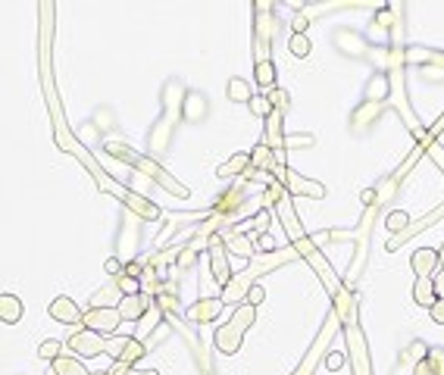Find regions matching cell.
Wrapping results in <instances>:
<instances>
[{
    "instance_id": "9",
    "label": "cell",
    "mask_w": 444,
    "mask_h": 375,
    "mask_svg": "<svg viewBox=\"0 0 444 375\" xmlns=\"http://www.w3.org/2000/svg\"><path fill=\"white\" fill-rule=\"evenodd\" d=\"M210 269H213V275H216V285H222L226 288L229 281H232V266H229V247L222 244L219 238H210Z\"/></svg>"
},
{
    "instance_id": "28",
    "label": "cell",
    "mask_w": 444,
    "mask_h": 375,
    "mask_svg": "<svg viewBox=\"0 0 444 375\" xmlns=\"http://www.w3.org/2000/svg\"><path fill=\"white\" fill-rule=\"evenodd\" d=\"M54 372L56 375H91L88 369H85L78 360H72V356H56V360H54Z\"/></svg>"
},
{
    "instance_id": "37",
    "label": "cell",
    "mask_w": 444,
    "mask_h": 375,
    "mask_svg": "<svg viewBox=\"0 0 444 375\" xmlns=\"http://www.w3.org/2000/svg\"><path fill=\"white\" fill-rule=\"evenodd\" d=\"M407 60L416 63V60H429V63H438V66H444V54H432V50H425V54H416V47L407 54Z\"/></svg>"
},
{
    "instance_id": "51",
    "label": "cell",
    "mask_w": 444,
    "mask_h": 375,
    "mask_svg": "<svg viewBox=\"0 0 444 375\" xmlns=\"http://www.w3.org/2000/svg\"><path fill=\"white\" fill-rule=\"evenodd\" d=\"M91 375H113V372H109V369H107V372H91Z\"/></svg>"
},
{
    "instance_id": "24",
    "label": "cell",
    "mask_w": 444,
    "mask_h": 375,
    "mask_svg": "<svg viewBox=\"0 0 444 375\" xmlns=\"http://www.w3.org/2000/svg\"><path fill=\"white\" fill-rule=\"evenodd\" d=\"M244 169H251V157H247V153H235L229 163L219 166L216 175L219 178H232V175H238V172H244Z\"/></svg>"
},
{
    "instance_id": "44",
    "label": "cell",
    "mask_w": 444,
    "mask_h": 375,
    "mask_svg": "<svg viewBox=\"0 0 444 375\" xmlns=\"http://www.w3.org/2000/svg\"><path fill=\"white\" fill-rule=\"evenodd\" d=\"M416 375H438V369L432 366V360H423L416 363Z\"/></svg>"
},
{
    "instance_id": "34",
    "label": "cell",
    "mask_w": 444,
    "mask_h": 375,
    "mask_svg": "<svg viewBox=\"0 0 444 375\" xmlns=\"http://www.w3.org/2000/svg\"><path fill=\"white\" fill-rule=\"evenodd\" d=\"M251 113H253V116H260V119H266V116H273L275 109H273V103H269V97H253V100H251Z\"/></svg>"
},
{
    "instance_id": "29",
    "label": "cell",
    "mask_w": 444,
    "mask_h": 375,
    "mask_svg": "<svg viewBox=\"0 0 444 375\" xmlns=\"http://www.w3.org/2000/svg\"><path fill=\"white\" fill-rule=\"evenodd\" d=\"M388 91H391V82H388V75H376L372 82H369V88H366V100H385L388 97Z\"/></svg>"
},
{
    "instance_id": "42",
    "label": "cell",
    "mask_w": 444,
    "mask_h": 375,
    "mask_svg": "<svg viewBox=\"0 0 444 375\" xmlns=\"http://www.w3.org/2000/svg\"><path fill=\"white\" fill-rule=\"evenodd\" d=\"M304 144H313V135H291L285 141V147H304Z\"/></svg>"
},
{
    "instance_id": "49",
    "label": "cell",
    "mask_w": 444,
    "mask_h": 375,
    "mask_svg": "<svg viewBox=\"0 0 444 375\" xmlns=\"http://www.w3.org/2000/svg\"><path fill=\"white\" fill-rule=\"evenodd\" d=\"M129 375H160V372H154V369H131Z\"/></svg>"
},
{
    "instance_id": "50",
    "label": "cell",
    "mask_w": 444,
    "mask_h": 375,
    "mask_svg": "<svg viewBox=\"0 0 444 375\" xmlns=\"http://www.w3.org/2000/svg\"><path fill=\"white\" fill-rule=\"evenodd\" d=\"M438 257H441V266H444V244H441V250H438Z\"/></svg>"
},
{
    "instance_id": "17",
    "label": "cell",
    "mask_w": 444,
    "mask_h": 375,
    "mask_svg": "<svg viewBox=\"0 0 444 375\" xmlns=\"http://www.w3.org/2000/svg\"><path fill=\"white\" fill-rule=\"evenodd\" d=\"M357 310H360V300H357V294H350V288L344 285L341 291L335 294V316L344 322V325H357Z\"/></svg>"
},
{
    "instance_id": "26",
    "label": "cell",
    "mask_w": 444,
    "mask_h": 375,
    "mask_svg": "<svg viewBox=\"0 0 444 375\" xmlns=\"http://www.w3.org/2000/svg\"><path fill=\"white\" fill-rule=\"evenodd\" d=\"M144 354H151V347L141 341V338H129V344H125L123 356H119V363H125V366H135V360H141Z\"/></svg>"
},
{
    "instance_id": "36",
    "label": "cell",
    "mask_w": 444,
    "mask_h": 375,
    "mask_svg": "<svg viewBox=\"0 0 444 375\" xmlns=\"http://www.w3.org/2000/svg\"><path fill=\"white\" fill-rule=\"evenodd\" d=\"M425 153H429V157H432V163H435V166H438V169H441V172H444V144H438V141H432V144H429V147H425Z\"/></svg>"
},
{
    "instance_id": "4",
    "label": "cell",
    "mask_w": 444,
    "mask_h": 375,
    "mask_svg": "<svg viewBox=\"0 0 444 375\" xmlns=\"http://www.w3.org/2000/svg\"><path fill=\"white\" fill-rule=\"evenodd\" d=\"M344 338H348V356H350V366H354V375H372L369 347L360 325H344Z\"/></svg>"
},
{
    "instance_id": "20",
    "label": "cell",
    "mask_w": 444,
    "mask_h": 375,
    "mask_svg": "<svg viewBox=\"0 0 444 375\" xmlns=\"http://www.w3.org/2000/svg\"><path fill=\"white\" fill-rule=\"evenodd\" d=\"M251 166H253V172H266L269 175V172H275V166L279 163L273 160V150L260 141L257 147H253V153H251Z\"/></svg>"
},
{
    "instance_id": "1",
    "label": "cell",
    "mask_w": 444,
    "mask_h": 375,
    "mask_svg": "<svg viewBox=\"0 0 444 375\" xmlns=\"http://www.w3.org/2000/svg\"><path fill=\"white\" fill-rule=\"evenodd\" d=\"M107 150L113 153V157L125 160L129 166H135L138 172H147V175H151L154 182H157L160 188H163V191H169L172 197H182V200H184V197H191V191H188V188H184L182 182H176V178H172L169 172H166L160 163H154L151 157H138V153H131V150L125 147V144H116V141H109V144H107Z\"/></svg>"
},
{
    "instance_id": "23",
    "label": "cell",
    "mask_w": 444,
    "mask_h": 375,
    "mask_svg": "<svg viewBox=\"0 0 444 375\" xmlns=\"http://www.w3.org/2000/svg\"><path fill=\"white\" fill-rule=\"evenodd\" d=\"M204 113H207V100L198 94V91L184 94V100H182V116L184 119H200Z\"/></svg>"
},
{
    "instance_id": "21",
    "label": "cell",
    "mask_w": 444,
    "mask_h": 375,
    "mask_svg": "<svg viewBox=\"0 0 444 375\" xmlns=\"http://www.w3.org/2000/svg\"><path fill=\"white\" fill-rule=\"evenodd\" d=\"M0 319L7 322V325H16L22 319V300L16 294H3L0 297Z\"/></svg>"
},
{
    "instance_id": "33",
    "label": "cell",
    "mask_w": 444,
    "mask_h": 375,
    "mask_svg": "<svg viewBox=\"0 0 444 375\" xmlns=\"http://www.w3.org/2000/svg\"><path fill=\"white\" fill-rule=\"evenodd\" d=\"M288 50H291L294 56H307V54H310L307 34H291V38H288Z\"/></svg>"
},
{
    "instance_id": "5",
    "label": "cell",
    "mask_w": 444,
    "mask_h": 375,
    "mask_svg": "<svg viewBox=\"0 0 444 375\" xmlns=\"http://www.w3.org/2000/svg\"><path fill=\"white\" fill-rule=\"evenodd\" d=\"M275 178H279V184H285L288 191L291 194H301V197H313V200H319V197H326V188H322L319 182H307L304 175H297L294 169H288V166H275V172H273Z\"/></svg>"
},
{
    "instance_id": "16",
    "label": "cell",
    "mask_w": 444,
    "mask_h": 375,
    "mask_svg": "<svg viewBox=\"0 0 444 375\" xmlns=\"http://www.w3.org/2000/svg\"><path fill=\"white\" fill-rule=\"evenodd\" d=\"M219 310H222V297H200L194 307L184 310V316H188L191 322H198V325H204V322L216 319Z\"/></svg>"
},
{
    "instance_id": "46",
    "label": "cell",
    "mask_w": 444,
    "mask_h": 375,
    "mask_svg": "<svg viewBox=\"0 0 444 375\" xmlns=\"http://www.w3.org/2000/svg\"><path fill=\"white\" fill-rule=\"evenodd\" d=\"M257 241H260V247H263L266 253H273V250H275V241H273V235H269V232H263Z\"/></svg>"
},
{
    "instance_id": "7",
    "label": "cell",
    "mask_w": 444,
    "mask_h": 375,
    "mask_svg": "<svg viewBox=\"0 0 444 375\" xmlns=\"http://www.w3.org/2000/svg\"><path fill=\"white\" fill-rule=\"evenodd\" d=\"M441 219H444V204H438L435 210L429 213V216H423V219H416V222H410V225H407V228H403L401 235H391V241H388V253H394L401 244H407V241H410L413 235H419V232H429L432 225H435V222H441Z\"/></svg>"
},
{
    "instance_id": "19",
    "label": "cell",
    "mask_w": 444,
    "mask_h": 375,
    "mask_svg": "<svg viewBox=\"0 0 444 375\" xmlns=\"http://www.w3.org/2000/svg\"><path fill=\"white\" fill-rule=\"evenodd\" d=\"M413 300H416L419 307H435L438 303V294H435V281H432V275H419L416 285H413Z\"/></svg>"
},
{
    "instance_id": "8",
    "label": "cell",
    "mask_w": 444,
    "mask_h": 375,
    "mask_svg": "<svg viewBox=\"0 0 444 375\" xmlns=\"http://www.w3.org/2000/svg\"><path fill=\"white\" fill-rule=\"evenodd\" d=\"M273 206H275V213H279V222H282V228H285V235L291 238V244H297V241L307 238V232L301 228V219H297V213H294V204H291L288 194H282Z\"/></svg>"
},
{
    "instance_id": "14",
    "label": "cell",
    "mask_w": 444,
    "mask_h": 375,
    "mask_svg": "<svg viewBox=\"0 0 444 375\" xmlns=\"http://www.w3.org/2000/svg\"><path fill=\"white\" fill-rule=\"evenodd\" d=\"M119 316L123 319H129V322H135V319H141L144 313H151V297L144 291H138V294H125L123 300H119Z\"/></svg>"
},
{
    "instance_id": "40",
    "label": "cell",
    "mask_w": 444,
    "mask_h": 375,
    "mask_svg": "<svg viewBox=\"0 0 444 375\" xmlns=\"http://www.w3.org/2000/svg\"><path fill=\"white\" fill-rule=\"evenodd\" d=\"M263 300H266V288H263V285H253L251 291H247V300H244V303H253V307H260Z\"/></svg>"
},
{
    "instance_id": "48",
    "label": "cell",
    "mask_w": 444,
    "mask_h": 375,
    "mask_svg": "<svg viewBox=\"0 0 444 375\" xmlns=\"http://www.w3.org/2000/svg\"><path fill=\"white\" fill-rule=\"evenodd\" d=\"M291 28H294V34H304V32H307V16H294Z\"/></svg>"
},
{
    "instance_id": "39",
    "label": "cell",
    "mask_w": 444,
    "mask_h": 375,
    "mask_svg": "<svg viewBox=\"0 0 444 375\" xmlns=\"http://www.w3.org/2000/svg\"><path fill=\"white\" fill-rule=\"evenodd\" d=\"M269 103H273V109L285 113V109H288V94H285V91H279V88L269 91Z\"/></svg>"
},
{
    "instance_id": "22",
    "label": "cell",
    "mask_w": 444,
    "mask_h": 375,
    "mask_svg": "<svg viewBox=\"0 0 444 375\" xmlns=\"http://www.w3.org/2000/svg\"><path fill=\"white\" fill-rule=\"evenodd\" d=\"M263 144L269 150H285V138H282V113L275 109L273 116H269V125H266V135H263Z\"/></svg>"
},
{
    "instance_id": "27",
    "label": "cell",
    "mask_w": 444,
    "mask_h": 375,
    "mask_svg": "<svg viewBox=\"0 0 444 375\" xmlns=\"http://www.w3.org/2000/svg\"><path fill=\"white\" fill-rule=\"evenodd\" d=\"M226 247L232 253H238V257H244V259H253V244L244 238L241 232H229L226 235Z\"/></svg>"
},
{
    "instance_id": "32",
    "label": "cell",
    "mask_w": 444,
    "mask_h": 375,
    "mask_svg": "<svg viewBox=\"0 0 444 375\" xmlns=\"http://www.w3.org/2000/svg\"><path fill=\"white\" fill-rule=\"evenodd\" d=\"M407 225H410V216H407L403 210L388 213V219H385V228H388V232H394V235H401L403 228H407Z\"/></svg>"
},
{
    "instance_id": "11",
    "label": "cell",
    "mask_w": 444,
    "mask_h": 375,
    "mask_svg": "<svg viewBox=\"0 0 444 375\" xmlns=\"http://www.w3.org/2000/svg\"><path fill=\"white\" fill-rule=\"evenodd\" d=\"M253 279H257V272H253L251 266H247L244 272H238L226 288H222V303H241V300H247V291L257 285Z\"/></svg>"
},
{
    "instance_id": "25",
    "label": "cell",
    "mask_w": 444,
    "mask_h": 375,
    "mask_svg": "<svg viewBox=\"0 0 444 375\" xmlns=\"http://www.w3.org/2000/svg\"><path fill=\"white\" fill-rule=\"evenodd\" d=\"M253 75H257V85H260L263 91H275V66L273 60H263L253 66Z\"/></svg>"
},
{
    "instance_id": "12",
    "label": "cell",
    "mask_w": 444,
    "mask_h": 375,
    "mask_svg": "<svg viewBox=\"0 0 444 375\" xmlns=\"http://www.w3.org/2000/svg\"><path fill=\"white\" fill-rule=\"evenodd\" d=\"M178 103H182V100H166V116L154 125V131H151V150H154V153H163L166 144H169L172 119H176V107H178Z\"/></svg>"
},
{
    "instance_id": "41",
    "label": "cell",
    "mask_w": 444,
    "mask_h": 375,
    "mask_svg": "<svg viewBox=\"0 0 444 375\" xmlns=\"http://www.w3.org/2000/svg\"><path fill=\"white\" fill-rule=\"evenodd\" d=\"M344 363H348V356L338 354V350H332V354L326 356V369H332V372H335V369H341Z\"/></svg>"
},
{
    "instance_id": "47",
    "label": "cell",
    "mask_w": 444,
    "mask_h": 375,
    "mask_svg": "<svg viewBox=\"0 0 444 375\" xmlns=\"http://www.w3.org/2000/svg\"><path fill=\"white\" fill-rule=\"evenodd\" d=\"M432 281H435V294H438V300H441L444 297V269L432 275Z\"/></svg>"
},
{
    "instance_id": "15",
    "label": "cell",
    "mask_w": 444,
    "mask_h": 375,
    "mask_svg": "<svg viewBox=\"0 0 444 375\" xmlns=\"http://www.w3.org/2000/svg\"><path fill=\"white\" fill-rule=\"evenodd\" d=\"M410 266H413V272H416V279L419 275H435L438 266H441V257H438L435 247H416L410 257Z\"/></svg>"
},
{
    "instance_id": "10",
    "label": "cell",
    "mask_w": 444,
    "mask_h": 375,
    "mask_svg": "<svg viewBox=\"0 0 444 375\" xmlns=\"http://www.w3.org/2000/svg\"><path fill=\"white\" fill-rule=\"evenodd\" d=\"M82 322L91 328V332H116L123 316H119L116 307H91Z\"/></svg>"
},
{
    "instance_id": "45",
    "label": "cell",
    "mask_w": 444,
    "mask_h": 375,
    "mask_svg": "<svg viewBox=\"0 0 444 375\" xmlns=\"http://www.w3.org/2000/svg\"><path fill=\"white\" fill-rule=\"evenodd\" d=\"M432 319H435V322H438V325H444V297H441V300H438L435 307H432Z\"/></svg>"
},
{
    "instance_id": "2",
    "label": "cell",
    "mask_w": 444,
    "mask_h": 375,
    "mask_svg": "<svg viewBox=\"0 0 444 375\" xmlns=\"http://www.w3.org/2000/svg\"><path fill=\"white\" fill-rule=\"evenodd\" d=\"M253 319H257V307H253V303H238L232 319L222 328H216V347L222 350V354H238L241 338H244V332L253 325Z\"/></svg>"
},
{
    "instance_id": "43",
    "label": "cell",
    "mask_w": 444,
    "mask_h": 375,
    "mask_svg": "<svg viewBox=\"0 0 444 375\" xmlns=\"http://www.w3.org/2000/svg\"><path fill=\"white\" fill-rule=\"evenodd\" d=\"M103 269H107V275H113V279H116V275H123V263H119V259H107V263H103Z\"/></svg>"
},
{
    "instance_id": "18",
    "label": "cell",
    "mask_w": 444,
    "mask_h": 375,
    "mask_svg": "<svg viewBox=\"0 0 444 375\" xmlns=\"http://www.w3.org/2000/svg\"><path fill=\"white\" fill-rule=\"evenodd\" d=\"M50 316H54L56 322H66V325H76V322L85 319V313L76 307V300H69V297H56L54 303H50Z\"/></svg>"
},
{
    "instance_id": "30",
    "label": "cell",
    "mask_w": 444,
    "mask_h": 375,
    "mask_svg": "<svg viewBox=\"0 0 444 375\" xmlns=\"http://www.w3.org/2000/svg\"><path fill=\"white\" fill-rule=\"evenodd\" d=\"M229 100H235V103H251L253 100L251 85H247L244 78H232V82H229Z\"/></svg>"
},
{
    "instance_id": "35",
    "label": "cell",
    "mask_w": 444,
    "mask_h": 375,
    "mask_svg": "<svg viewBox=\"0 0 444 375\" xmlns=\"http://www.w3.org/2000/svg\"><path fill=\"white\" fill-rule=\"evenodd\" d=\"M60 350H63L60 341H44L41 347H38V356H41V360H56V356H60Z\"/></svg>"
},
{
    "instance_id": "38",
    "label": "cell",
    "mask_w": 444,
    "mask_h": 375,
    "mask_svg": "<svg viewBox=\"0 0 444 375\" xmlns=\"http://www.w3.org/2000/svg\"><path fill=\"white\" fill-rule=\"evenodd\" d=\"M125 344H129V338H109V341H107V354L113 356V360H119V356H123V350H125Z\"/></svg>"
},
{
    "instance_id": "3",
    "label": "cell",
    "mask_w": 444,
    "mask_h": 375,
    "mask_svg": "<svg viewBox=\"0 0 444 375\" xmlns=\"http://www.w3.org/2000/svg\"><path fill=\"white\" fill-rule=\"evenodd\" d=\"M291 247H294V250H297V253H301V259H307L310 266H313V272L319 275L322 288H326V291L332 294V297H335V294L341 291L344 285H341V281H338L335 269L328 266V259L322 257V250H319V247H316V241L307 235V238H304V241H297V244H291Z\"/></svg>"
},
{
    "instance_id": "13",
    "label": "cell",
    "mask_w": 444,
    "mask_h": 375,
    "mask_svg": "<svg viewBox=\"0 0 444 375\" xmlns=\"http://www.w3.org/2000/svg\"><path fill=\"white\" fill-rule=\"evenodd\" d=\"M69 350H78L82 356H97V354H107V341L101 338V332L85 328V332H78L76 338L69 341Z\"/></svg>"
},
{
    "instance_id": "6",
    "label": "cell",
    "mask_w": 444,
    "mask_h": 375,
    "mask_svg": "<svg viewBox=\"0 0 444 375\" xmlns=\"http://www.w3.org/2000/svg\"><path fill=\"white\" fill-rule=\"evenodd\" d=\"M335 332H338V316H335V310L326 316V325H322V332H319V338H316V344L310 347V354L301 360V366L294 369V375H310L316 369V360H319V354L322 350L332 344V338H335Z\"/></svg>"
},
{
    "instance_id": "31",
    "label": "cell",
    "mask_w": 444,
    "mask_h": 375,
    "mask_svg": "<svg viewBox=\"0 0 444 375\" xmlns=\"http://www.w3.org/2000/svg\"><path fill=\"white\" fill-rule=\"evenodd\" d=\"M423 153H425V147H423V144H416V147L410 150V157H407V160H403L401 166H397V172H394V182H397V184H401L403 178H407V172H410L413 166L419 163V157H423Z\"/></svg>"
}]
</instances>
